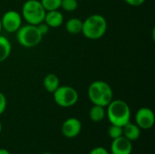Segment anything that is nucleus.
Returning <instances> with one entry per match:
<instances>
[{"instance_id":"nucleus-21","label":"nucleus","mask_w":155,"mask_h":154,"mask_svg":"<svg viewBox=\"0 0 155 154\" xmlns=\"http://www.w3.org/2000/svg\"><path fill=\"white\" fill-rule=\"evenodd\" d=\"M36 26H37L39 32L41 33V34H42L43 36H44L45 34H46L48 33V31H49V26H48L45 22H42V23L38 24Z\"/></svg>"},{"instance_id":"nucleus-19","label":"nucleus","mask_w":155,"mask_h":154,"mask_svg":"<svg viewBox=\"0 0 155 154\" xmlns=\"http://www.w3.org/2000/svg\"><path fill=\"white\" fill-rule=\"evenodd\" d=\"M61 7L66 12H73L77 9L78 2L77 0H62Z\"/></svg>"},{"instance_id":"nucleus-18","label":"nucleus","mask_w":155,"mask_h":154,"mask_svg":"<svg viewBox=\"0 0 155 154\" xmlns=\"http://www.w3.org/2000/svg\"><path fill=\"white\" fill-rule=\"evenodd\" d=\"M108 135L113 140L123 136V127L114 125V124H111V126L108 129Z\"/></svg>"},{"instance_id":"nucleus-27","label":"nucleus","mask_w":155,"mask_h":154,"mask_svg":"<svg viewBox=\"0 0 155 154\" xmlns=\"http://www.w3.org/2000/svg\"><path fill=\"white\" fill-rule=\"evenodd\" d=\"M41 154H53V153H51V152H44V153H41Z\"/></svg>"},{"instance_id":"nucleus-23","label":"nucleus","mask_w":155,"mask_h":154,"mask_svg":"<svg viewBox=\"0 0 155 154\" xmlns=\"http://www.w3.org/2000/svg\"><path fill=\"white\" fill-rule=\"evenodd\" d=\"M124 2L132 6H139L142 5L145 2V0H124Z\"/></svg>"},{"instance_id":"nucleus-17","label":"nucleus","mask_w":155,"mask_h":154,"mask_svg":"<svg viewBox=\"0 0 155 154\" xmlns=\"http://www.w3.org/2000/svg\"><path fill=\"white\" fill-rule=\"evenodd\" d=\"M43 7L45 10L47 11H53V10H58L61 7L62 0H40Z\"/></svg>"},{"instance_id":"nucleus-22","label":"nucleus","mask_w":155,"mask_h":154,"mask_svg":"<svg viewBox=\"0 0 155 154\" xmlns=\"http://www.w3.org/2000/svg\"><path fill=\"white\" fill-rule=\"evenodd\" d=\"M89 154H110V153H109V152H108L105 148L99 146V147H95V148H94V149L90 152V153Z\"/></svg>"},{"instance_id":"nucleus-26","label":"nucleus","mask_w":155,"mask_h":154,"mask_svg":"<svg viewBox=\"0 0 155 154\" xmlns=\"http://www.w3.org/2000/svg\"><path fill=\"white\" fill-rule=\"evenodd\" d=\"M1 132H2V123L0 122V133H1Z\"/></svg>"},{"instance_id":"nucleus-13","label":"nucleus","mask_w":155,"mask_h":154,"mask_svg":"<svg viewBox=\"0 0 155 154\" xmlns=\"http://www.w3.org/2000/svg\"><path fill=\"white\" fill-rule=\"evenodd\" d=\"M43 84H44L45 89L48 93H53L60 86L59 78L54 74H46L45 76V78H44Z\"/></svg>"},{"instance_id":"nucleus-6","label":"nucleus","mask_w":155,"mask_h":154,"mask_svg":"<svg viewBox=\"0 0 155 154\" xmlns=\"http://www.w3.org/2000/svg\"><path fill=\"white\" fill-rule=\"evenodd\" d=\"M54 100L55 103L63 108L72 107L78 102L79 95L77 91L68 85L59 86L54 93Z\"/></svg>"},{"instance_id":"nucleus-7","label":"nucleus","mask_w":155,"mask_h":154,"mask_svg":"<svg viewBox=\"0 0 155 154\" xmlns=\"http://www.w3.org/2000/svg\"><path fill=\"white\" fill-rule=\"evenodd\" d=\"M1 24L5 32L15 33L22 26V15L15 10H9L1 17Z\"/></svg>"},{"instance_id":"nucleus-3","label":"nucleus","mask_w":155,"mask_h":154,"mask_svg":"<svg viewBox=\"0 0 155 154\" xmlns=\"http://www.w3.org/2000/svg\"><path fill=\"white\" fill-rule=\"evenodd\" d=\"M106 116L111 124L124 126L130 122L131 109L123 100H113L107 106Z\"/></svg>"},{"instance_id":"nucleus-2","label":"nucleus","mask_w":155,"mask_h":154,"mask_svg":"<svg viewBox=\"0 0 155 154\" xmlns=\"http://www.w3.org/2000/svg\"><path fill=\"white\" fill-rule=\"evenodd\" d=\"M107 31V21L99 14L89 15L83 21V34L90 40H97L102 38Z\"/></svg>"},{"instance_id":"nucleus-20","label":"nucleus","mask_w":155,"mask_h":154,"mask_svg":"<svg viewBox=\"0 0 155 154\" xmlns=\"http://www.w3.org/2000/svg\"><path fill=\"white\" fill-rule=\"evenodd\" d=\"M6 108V98L3 93L0 92V115L5 111Z\"/></svg>"},{"instance_id":"nucleus-15","label":"nucleus","mask_w":155,"mask_h":154,"mask_svg":"<svg viewBox=\"0 0 155 154\" xmlns=\"http://www.w3.org/2000/svg\"><path fill=\"white\" fill-rule=\"evenodd\" d=\"M11 50H12V45L10 41L0 34V63L5 61L10 54H11Z\"/></svg>"},{"instance_id":"nucleus-25","label":"nucleus","mask_w":155,"mask_h":154,"mask_svg":"<svg viewBox=\"0 0 155 154\" xmlns=\"http://www.w3.org/2000/svg\"><path fill=\"white\" fill-rule=\"evenodd\" d=\"M3 30V28H2V24H1V18H0V33H1V31Z\"/></svg>"},{"instance_id":"nucleus-10","label":"nucleus","mask_w":155,"mask_h":154,"mask_svg":"<svg viewBox=\"0 0 155 154\" xmlns=\"http://www.w3.org/2000/svg\"><path fill=\"white\" fill-rule=\"evenodd\" d=\"M133 152V143L124 136L113 140L111 144L112 154H131Z\"/></svg>"},{"instance_id":"nucleus-4","label":"nucleus","mask_w":155,"mask_h":154,"mask_svg":"<svg viewBox=\"0 0 155 154\" xmlns=\"http://www.w3.org/2000/svg\"><path fill=\"white\" fill-rule=\"evenodd\" d=\"M46 11L39 0H27L22 7V18L29 25H37L44 22Z\"/></svg>"},{"instance_id":"nucleus-5","label":"nucleus","mask_w":155,"mask_h":154,"mask_svg":"<svg viewBox=\"0 0 155 154\" xmlns=\"http://www.w3.org/2000/svg\"><path fill=\"white\" fill-rule=\"evenodd\" d=\"M16 40L23 47L32 48L36 46L42 41L43 35L39 32L36 25H25L21 26L16 32Z\"/></svg>"},{"instance_id":"nucleus-16","label":"nucleus","mask_w":155,"mask_h":154,"mask_svg":"<svg viewBox=\"0 0 155 154\" xmlns=\"http://www.w3.org/2000/svg\"><path fill=\"white\" fill-rule=\"evenodd\" d=\"M83 28V21L79 18H70L65 23V29L69 34H77L82 33Z\"/></svg>"},{"instance_id":"nucleus-14","label":"nucleus","mask_w":155,"mask_h":154,"mask_svg":"<svg viewBox=\"0 0 155 154\" xmlns=\"http://www.w3.org/2000/svg\"><path fill=\"white\" fill-rule=\"evenodd\" d=\"M89 116H90V119L94 123H100V122H102L104 119V117L106 116L105 107L101 106V105L94 104V106L90 109Z\"/></svg>"},{"instance_id":"nucleus-11","label":"nucleus","mask_w":155,"mask_h":154,"mask_svg":"<svg viewBox=\"0 0 155 154\" xmlns=\"http://www.w3.org/2000/svg\"><path fill=\"white\" fill-rule=\"evenodd\" d=\"M44 22L49 27L57 28L64 23V15L59 11V9L53 10V11H47L45 13Z\"/></svg>"},{"instance_id":"nucleus-12","label":"nucleus","mask_w":155,"mask_h":154,"mask_svg":"<svg viewBox=\"0 0 155 154\" xmlns=\"http://www.w3.org/2000/svg\"><path fill=\"white\" fill-rule=\"evenodd\" d=\"M123 136L131 142L136 141L141 136V129L137 124L129 122L123 126Z\"/></svg>"},{"instance_id":"nucleus-24","label":"nucleus","mask_w":155,"mask_h":154,"mask_svg":"<svg viewBox=\"0 0 155 154\" xmlns=\"http://www.w3.org/2000/svg\"><path fill=\"white\" fill-rule=\"evenodd\" d=\"M0 154H10L6 149H0Z\"/></svg>"},{"instance_id":"nucleus-1","label":"nucleus","mask_w":155,"mask_h":154,"mask_svg":"<svg viewBox=\"0 0 155 154\" xmlns=\"http://www.w3.org/2000/svg\"><path fill=\"white\" fill-rule=\"evenodd\" d=\"M88 97L93 104L106 107L114 98V92L109 84L104 81H94L88 87Z\"/></svg>"},{"instance_id":"nucleus-9","label":"nucleus","mask_w":155,"mask_h":154,"mask_svg":"<svg viewBox=\"0 0 155 154\" xmlns=\"http://www.w3.org/2000/svg\"><path fill=\"white\" fill-rule=\"evenodd\" d=\"M62 133L68 139H73L78 136L82 131V123L77 118H68L62 125Z\"/></svg>"},{"instance_id":"nucleus-8","label":"nucleus","mask_w":155,"mask_h":154,"mask_svg":"<svg viewBox=\"0 0 155 154\" xmlns=\"http://www.w3.org/2000/svg\"><path fill=\"white\" fill-rule=\"evenodd\" d=\"M135 121L141 130H149L154 124V113L150 108L142 107L135 114Z\"/></svg>"}]
</instances>
